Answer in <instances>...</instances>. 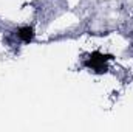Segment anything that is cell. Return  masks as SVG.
Wrapping results in <instances>:
<instances>
[{
    "label": "cell",
    "instance_id": "cell-1",
    "mask_svg": "<svg viewBox=\"0 0 133 132\" xmlns=\"http://www.w3.org/2000/svg\"><path fill=\"white\" fill-rule=\"evenodd\" d=\"M113 59V55H105V53H101V51H93L88 59L84 62V65L87 68H91L95 70V73L102 75V73H107V61H111Z\"/></svg>",
    "mask_w": 133,
    "mask_h": 132
},
{
    "label": "cell",
    "instance_id": "cell-2",
    "mask_svg": "<svg viewBox=\"0 0 133 132\" xmlns=\"http://www.w3.org/2000/svg\"><path fill=\"white\" fill-rule=\"evenodd\" d=\"M17 36L25 42V44H30V42H33L34 40V28L33 27H30V25H26V27H20L19 30H17Z\"/></svg>",
    "mask_w": 133,
    "mask_h": 132
}]
</instances>
